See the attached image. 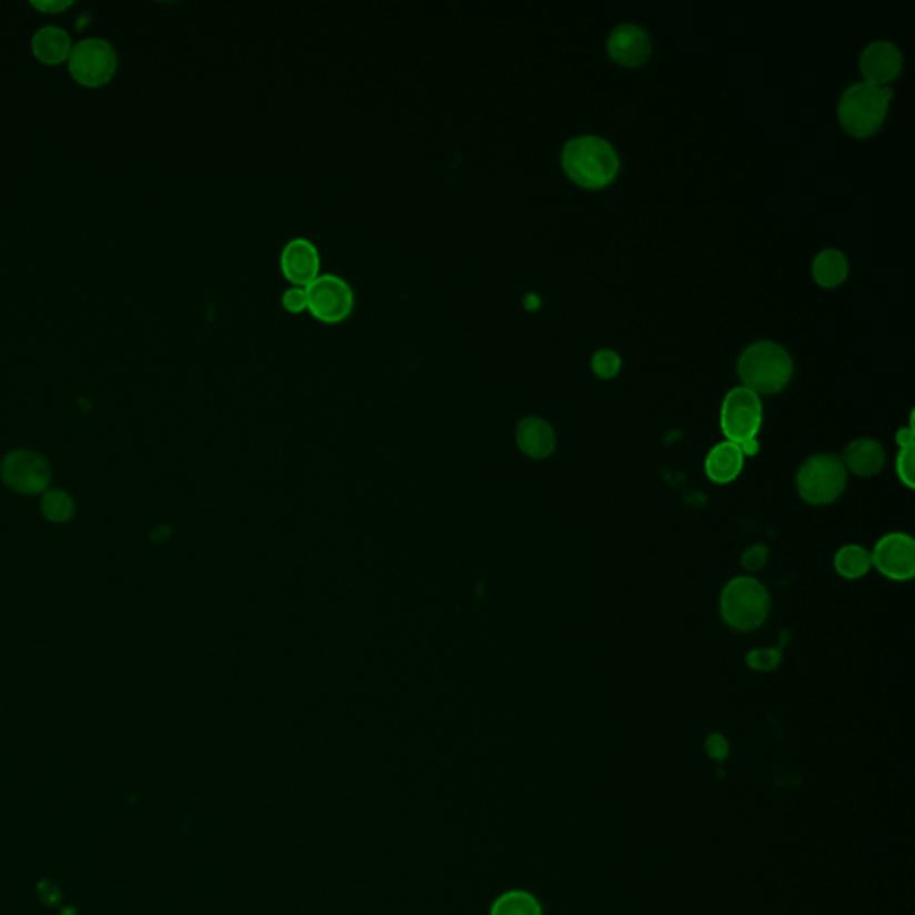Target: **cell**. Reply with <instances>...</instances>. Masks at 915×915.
<instances>
[{
  "mask_svg": "<svg viewBox=\"0 0 915 915\" xmlns=\"http://www.w3.org/2000/svg\"><path fill=\"white\" fill-rule=\"evenodd\" d=\"M517 444L522 453L535 460L551 456L556 449V433L550 422L539 416H526L517 428Z\"/></svg>",
  "mask_w": 915,
  "mask_h": 915,
  "instance_id": "obj_16",
  "label": "cell"
},
{
  "mask_svg": "<svg viewBox=\"0 0 915 915\" xmlns=\"http://www.w3.org/2000/svg\"><path fill=\"white\" fill-rule=\"evenodd\" d=\"M606 49L612 60L624 67H639L650 60L653 51L650 32L636 23H619L610 32Z\"/></svg>",
  "mask_w": 915,
  "mask_h": 915,
  "instance_id": "obj_11",
  "label": "cell"
},
{
  "mask_svg": "<svg viewBox=\"0 0 915 915\" xmlns=\"http://www.w3.org/2000/svg\"><path fill=\"white\" fill-rule=\"evenodd\" d=\"M490 915H544V911L541 902L527 891H509L495 899Z\"/></svg>",
  "mask_w": 915,
  "mask_h": 915,
  "instance_id": "obj_20",
  "label": "cell"
},
{
  "mask_svg": "<svg viewBox=\"0 0 915 915\" xmlns=\"http://www.w3.org/2000/svg\"><path fill=\"white\" fill-rule=\"evenodd\" d=\"M67 63L76 83L87 88H101L114 78L119 69V54L104 38H84L81 42L73 43Z\"/></svg>",
  "mask_w": 915,
  "mask_h": 915,
  "instance_id": "obj_6",
  "label": "cell"
},
{
  "mask_svg": "<svg viewBox=\"0 0 915 915\" xmlns=\"http://www.w3.org/2000/svg\"><path fill=\"white\" fill-rule=\"evenodd\" d=\"M764 422L762 399L746 386H737L724 395L721 404V430L730 442L744 445L758 436Z\"/></svg>",
  "mask_w": 915,
  "mask_h": 915,
  "instance_id": "obj_7",
  "label": "cell"
},
{
  "mask_svg": "<svg viewBox=\"0 0 915 915\" xmlns=\"http://www.w3.org/2000/svg\"><path fill=\"white\" fill-rule=\"evenodd\" d=\"M871 563L893 582H911L915 576V542L906 533H887L874 545Z\"/></svg>",
  "mask_w": 915,
  "mask_h": 915,
  "instance_id": "obj_10",
  "label": "cell"
},
{
  "mask_svg": "<svg viewBox=\"0 0 915 915\" xmlns=\"http://www.w3.org/2000/svg\"><path fill=\"white\" fill-rule=\"evenodd\" d=\"M32 54L38 61L46 64H60L69 60L72 51V38L69 32L58 26H46L38 29L31 40Z\"/></svg>",
  "mask_w": 915,
  "mask_h": 915,
  "instance_id": "obj_17",
  "label": "cell"
},
{
  "mask_svg": "<svg viewBox=\"0 0 915 915\" xmlns=\"http://www.w3.org/2000/svg\"><path fill=\"white\" fill-rule=\"evenodd\" d=\"M31 6L43 13H61L72 8L73 0H31Z\"/></svg>",
  "mask_w": 915,
  "mask_h": 915,
  "instance_id": "obj_28",
  "label": "cell"
},
{
  "mask_svg": "<svg viewBox=\"0 0 915 915\" xmlns=\"http://www.w3.org/2000/svg\"><path fill=\"white\" fill-rule=\"evenodd\" d=\"M281 271L298 286H308L321 274V252L304 237L289 240L281 251Z\"/></svg>",
  "mask_w": 915,
  "mask_h": 915,
  "instance_id": "obj_12",
  "label": "cell"
},
{
  "mask_svg": "<svg viewBox=\"0 0 915 915\" xmlns=\"http://www.w3.org/2000/svg\"><path fill=\"white\" fill-rule=\"evenodd\" d=\"M771 595L755 577H733L721 594V617L737 632H755L770 617Z\"/></svg>",
  "mask_w": 915,
  "mask_h": 915,
  "instance_id": "obj_4",
  "label": "cell"
},
{
  "mask_svg": "<svg viewBox=\"0 0 915 915\" xmlns=\"http://www.w3.org/2000/svg\"><path fill=\"white\" fill-rule=\"evenodd\" d=\"M0 476L6 485L23 495L46 492L51 483V465L46 458L32 451H14L0 465Z\"/></svg>",
  "mask_w": 915,
  "mask_h": 915,
  "instance_id": "obj_9",
  "label": "cell"
},
{
  "mask_svg": "<svg viewBox=\"0 0 915 915\" xmlns=\"http://www.w3.org/2000/svg\"><path fill=\"white\" fill-rule=\"evenodd\" d=\"M782 651L774 650V647H765V650H753L747 653V667L758 673H771L774 668H778L782 664Z\"/></svg>",
  "mask_w": 915,
  "mask_h": 915,
  "instance_id": "obj_23",
  "label": "cell"
},
{
  "mask_svg": "<svg viewBox=\"0 0 915 915\" xmlns=\"http://www.w3.org/2000/svg\"><path fill=\"white\" fill-rule=\"evenodd\" d=\"M42 512L51 522H67L73 515V501L63 490L47 492L42 500Z\"/></svg>",
  "mask_w": 915,
  "mask_h": 915,
  "instance_id": "obj_21",
  "label": "cell"
},
{
  "mask_svg": "<svg viewBox=\"0 0 915 915\" xmlns=\"http://www.w3.org/2000/svg\"><path fill=\"white\" fill-rule=\"evenodd\" d=\"M562 165L565 174L583 188L609 187L619 174L615 147L595 134L574 137L563 145Z\"/></svg>",
  "mask_w": 915,
  "mask_h": 915,
  "instance_id": "obj_1",
  "label": "cell"
},
{
  "mask_svg": "<svg viewBox=\"0 0 915 915\" xmlns=\"http://www.w3.org/2000/svg\"><path fill=\"white\" fill-rule=\"evenodd\" d=\"M846 486L847 471L837 454H814L797 471V494L812 506L835 503Z\"/></svg>",
  "mask_w": 915,
  "mask_h": 915,
  "instance_id": "obj_5",
  "label": "cell"
},
{
  "mask_svg": "<svg viewBox=\"0 0 915 915\" xmlns=\"http://www.w3.org/2000/svg\"><path fill=\"white\" fill-rule=\"evenodd\" d=\"M844 467L861 477H873L885 467L884 445L873 439H856L844 449Z\"/></svg>",
  "mask_w": 915,
  "mask_h": 915,
  "instance_id": "obj_15",
  "label": "cell"
},
{
  "mask_svg": "<svg viewBox=\"0 0 915 915\" xmlns=\"http://www.w3.org/2000/svg\"><path fill=\"white\" fill-rule=\"evenodd\" d=\"M705 750L710 758L715 760V762H724L730 755L728 738L721 735V733H712L705 741Z\"/></svg>",
  "mask_w": 915,
  "mask_h": 915,
  "instance_id": "obj_27",
  "label": "cell"
},
{
  "mask_svg": "<svg viewBox=\"0 0 915 915\" xmlns=\"http://www.w3.org/2000/svg\"><path fill=\"white\" fill-rule=\"evenodd\" d=\"M738 375L746 389L755 394H778L794 374V363L787 349L771 340H760L744 349L738 358Z\"/></svg>",
  "mask_w": 915,
  "mask_h": 915,
  "instance_id": "obj_2",
  "label": "cell"
},
{
  "mask_svg": "<svg viewBox=\"0 0 915 915\" xmlns=\"http://www.w3.org/2000/svg\"><path fill=\"white\" fill-rule=\"evenodd\" d=\"M893 92L885 87L861 81L847 87L838 101V120L853 137L865 138L876 133L885 117Z\"/></svg>",
  "mask_w": 915,
  "mask_h": 915,
  "instance_id": "obj_3",
  "label": "cell"
},
{
  "mask_svg": "<svg viewBox=\"0 0 915 915\" xmlns=\"http://www.w3.org/2000/svg\"><path fill=\"white\" fill-rule=\"evenodd\" d=\"M914 449L915 444L902 445L896 458L897 477L906 489H914Z\"/></svg>",
  "mask_w": 915,
  "mask_h": 915,
  "instance_id": "obj_24",
  "label": "cell"
},
{
  "mask_svg": "<svg viewBox=\"0 0 915 915\" xmlns=\"http://www.w3.org/2000/svg\"><path fill=\"white\" fill-rule=\"evenodd\" d=\"M744 463H746V456L742 453L741 445L724 440L721 444L710 449V453L706 454V476L717 485H728L741 476Z\"/></svg>",
  "mask_w": 915,
  "mask_h": 915,
  "instance_id": "obj_14",
  "label": "cell"
},
{
  "mask_svg": "<svg viewBox=\"0 0 915 915\" xmlns=\"http://www.w3.org/2000/svg\"><path fill=\"white\" fill-rule=\"evenodd\" d=\"M902 67V51L888 40H876L862 51L861 70L867 83L884 87L899 76Z\"/></svg>",
  "mask_w": 915,
  "mask_h": 915,
  "instance_id": "obj_13",
  "label": "cell"
},
{
  "mask_svg": "<svg viewBox=\"0 0 915 915\" xmlns=\"http://www.w3.org/2000/svg\"><path fill=\"white\" fill-rule=\"evenodd\" d=\"M767 560H770L767 545H751L750 550L744 551V554H742V567L750 572H756L760 571V569H764Z\"/></svg>",
  "mask_w": 915,
  "mask_h": 915,
  "instance_id": "obj_26",
  "label": "cell"
},
{
  "mask_svg": "<svg viewBox=\"0 0 915 915\" xmlns=\"http://www.w3.org/2000/svg\"><path fill=\"white\" fill-rule=\"evenodd\" d=\"M281 304H283L286 312H304L308 308L306 286H298V284H293L290 289L284 290L283 295H281Z\"/></svg>",
  "mask_w": 915,
  "mask_h": 915,
  "instance_id": "obj_25",
  "label": "cell"
},
{
  "mask_svg": "<svg viewBox=\"0 0 915 915\" xmlns=\"http://www.w3.org/2000/svg\"><path fill=\"white\" fill-rule=\"evenodd\" d=\"M833 565H835L838 576L844 577V580H852V582L864 577L873 567L869 551L856 544L841 547L835 554V559H833Z\"/></svg>",
  "mask_w": 915,
  "mask_h": 915,
  "instance_id": "obj_19",
  "label": "cell"
},
{
  "mask_svg": "<svg viewBox=\"0 0 915 915\" xmlns=\"http://www.w3.org/2000/svg\"><path fill=\"white\" fill-rule=\"evenodd\" d=\"M621 366H623V360L614 349H600L592 356V371L595 375H600L601 380H612L621 372Z\"/></svg>",
  "mask_w": 915,
  "mask_h": 915,
  "instance_id": "obj_22",
  "label": "cell"
},
{
  "mask_svg": "<svg viewBox=\"0 0 915 915\" xmlns=\"http://www.w3.org/2000/svg\"><path fill=\"white\" fill-rule=\"evenodd\" d=\"M308 310L322 322L348 319L354 308V292L348 281L336 274H319L306 286Z\"/></svg>",
  "mask_w": 915,
  "mask_h": 915,
  "instance_id": "obj_8",
  "label": "cell"
},
{
  "mask_svg": "<svg viewBox=\"0 0 915 915\" xmlns=\"http://www.w3.org/2000/svg\"><path fill=\"white\" fill-rule=\"evenodd\" d=\"M849 272L846 254L838 249H823L812 261V275L824 289H835Z\"/></svg>",
  "mask_w": 915,
  "mask_h": 915,
  "instance_id": "obj_18",
  "label": "cell"
},
{
  "mask_svg": "<svg viewBox=\"0 0 915 915\" xmlns=\"http://www.w3.org/2000/svg\"><path fill=\"white\" fill-rule=\"evenodd\" d=\"M914 428H902V430L896 433L897 445L902 448V445L914 444Z\"/></svg>",
  "mask_w": 915,
  "mask_h": 915,
  "instance_id": "obj_29",
  "label": "cell"
}]
</instances>
